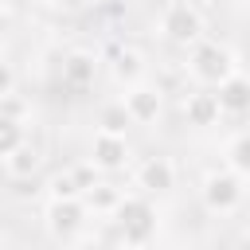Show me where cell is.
Instances as JSON below:
<instances>
[{
	"label": "cell",
	"mask_w": 250,
	"mask_h": 250,
	"mask_svg": "<svg viewBox=\"0 0 250 250\" xmlns=\"http://www.w3.org/2000/svg\"><path fill=\"white\" fill-rule=\"evenodd\" d=\"M82 195H86V203H90V207H102V211H113V207L121 203V191H117V188H109V184H90Z\"/></svg>",
	"instance_id": "e0dca14e"
},
{
	"label": "cell",
	"mask_w": 250,
	"mask_h": 250,
	"mask_svg": "<svg viewBox=\"0 0 250 250\" xmlns=\"http://www.w3.org/2000/svg\"><path fill=\"white\" fill-rule=\"evenodd\" d=\"M47 219H51V230H55V234H74V230L86 223V203H82L78 195L55 199L51 211H47Z\"/></svg>",
	"instance_id": "9c48e42d"
},
{
	"label": "cell",
	"mask_w": 250,
	"mask_h": 250,
	"mask_svg": "<svg viewBox=\"0 0 250 250\" xmlns=\"http://www.w3.org/2000/svg\"><path fill=\"white\" fill-rule=\"evenodd\" d=\"M160 31L172 39V43H195L199 31H203V16L195 4H172L160 20Z\"/></svg>",
	"instance_id": "3957f363"
},
{
	"label": "cell",
	"mask_w": 250,
	"mask_h": 250,
	"mask_svg": "<svg viewBox=\"0 0 250 250\" xmlns=\"http://www.w3.org/2000/svg\"><path fill=\"white\" fill-rule=\"evenodd\" d=\"M12 86H16V70H12L8 62H0V98L12 94Z\"/></svg>",
	"instance_id": "ac0fdd59"
},
{
	"label": "cell",
	"mask_w": 250,
	"mask_h": 250,
	"mask_svg": "<svg viewBox=\"0 0 250 250\" xmlns=\"http://www.w3.org/2000/svg\"><path fill=\"white\" fill-rule=\"evenodd\" d=\"M137 188L148 191V195L176 188V168H172V160H164V156H148V160L137 168Z\"/></svg>",
	"instance_id": "ba28073f"
},
{
	"label": "cell",
	"mask_w": 250,
	"mask_h": 250,
	"mask_svg": "<svg viewBox=\"0 0 250 250\" xmlns=\"http://www.w3.org/2000/svg\"><path fill=\"white\" fill-rule=\"evenodd\" d=\"M227 160H230V168H234L238 176H250V129L238 133V137L227 145Z\"/></svg>",
	"instance_id": "5bb4252c"
},
{
	"label": "cell",
	"mask_w": 250,
	"mask_h": 250,
	"mask_svg": "<svg viewBox=\"0 0 250 250\" xmlns=\"http://www.w3.org/2000/svg\"><path fill=\"white\" fill-rule=\"evenodd\" d=\"M113 215H117V227H121V238L125 242H148V234H152V227H156V215H152V207H148V199H125L121 195V203L113 207Z\"/></svg>",
	"instance_id": "7a4b0ae2"
},
{
	"label": "cell",
	"mask_w": 250,
	"mask_h": 250,
	"mask_svg": "<svg viewBox=\"0 0 250 250\" xmlns=\"http://www.w3.org/2000/svg\"><path fill=\"white\" fill-rule=\"evenodd\" d=\"M4 164H8V172H12L16 180H27V176L39 168V152H35L31 145H16V148L4 156Z\"/></svg>",
	"instance_id": "7c38bea8"
},
{
	"label": "cell",
	"mask_w": 250,
	"mask_h": 250,
	"mask_svg": "<svg viewBox=\"0 0 250 250\" xmlns=\"http://www.w3.org/2000/svg\"><path fill=\"white\" fill-rule=\"evenodd\" d=\"M59 4H62V8H78L82 0H59Z\"/></svg>",
	"instance_id": "ffe728a7"
},
{
	"label": "cell",
	"mask_w": 250,
	"mask_h": 250,
	"mask_svg": "<svg viewBox=\"0 0 250 250\" xmlns=\"http://www.w3.org/2000/svg\"><path fill=\"white\" fill-rule=\"evenodd\" d=\"M98 125H102V133H125V129L133 125V117H129L125 102H113V105H105V109H102Z\"/></svg>",
	"instance_id": "9a60e30c"
},
{
	"label": "cell",
	"mask_w": 250,
	"mask_h": 250,
	"mask_svg": "<svg viewBox=\"0 0 250 250\" xmlns=\"http://www.w3.org/2000/svg\"><path fill=\"white\" fill-rule=\"evenodd\" d=\"M188 70H191L199 82L219 86L227 74H234V55H230L227 47H219V43H199V39H195V51H191Z\"/></svg>",
	"instance_id": "6da1fadb"
},
{
	"label": "cell",
	"mask_w": 250,
	"mask_h": 250,
	"mask_svg": "<svg viewBox=\"0 0 250 250\" xmlns=\"http://www.w3.org/2000/svg\"><path fill=\"white\" fill-rule=\"evenodd\" d=\"M16 145H23V121L0 113V156H8Z\"/></svg>",
	"instance_id": "2e32d148"
},
{
	"label": "cell",
	"mask_w": 250,
	"mask_h": 250,
	"mask_svg": "<svg viewBox=\"0 0 250 250\" xmlns=\"http://www.w3.org/2000/svg\"><path fill=\"white\" fill-rule=\"evenodd\" d=\"M94 74H98V59L86 55V51H74V55L62 62V82L74 86V90H86V86L94 82Z\"/></svg>",
	"instance_id": "30bf717a"
},
{
	"label": "cell",
	"mask_w": 250,
	"mask_h": 250,
	"mask_svg": "<svg viewBox=\"0 0 250 250\" xmlns=\"http://www.w3.org/2000/svg\"><path fill=\"white\" fill-rule=\"evenodd\" d=\"M215 102H219V113H246L250 109V78L238 70L227 74L215 86Z\"/></svg>",
	"instance_id": "8992f818"
},
{
	"label": "cell",
	"mask_w": 250,
	"mask_h": 250,
	"mask_svg": "<svg viewBox=\"0 0 250 250\" xmlns=\"http://www.w3.org/2000/svg\"><path fill=\"white\" fill-rule=\"evenodd\" d=\"M125 160H129V145H125V133H102V129H98L90 164H98V168L113 172V168H121Z\"/></svg>",
	"instance_id": "52a82bcc"
},
{
	"label": "cell",
	"mask_w": 250,
	"mask_h": 250,
	"mask_svg": "<svg viewBox=\"0 0 250 250\" xmlns=\"http://www.w3.org/2000/svg\"><path fill=\"white\" fill-rule=\"evenodd\" d=\"M203 203L211 211H234L242 203V184H238V172H223V176H211L207 188H203Z\"/></svg>",
	"instance_id": "277c9868"
},
{
	"label": "cell",
	"mask_w": 250,
	"mask_h": 250,
	"mask_svg": "<svg viewBox=\"0 0 250 250\" xmlns=\"http://www.w3.org/2000/svg\"><path fill=\"white\" fill-rule=\"evenodd\" d=\"M121 102H125L133 125H148V121L160 117V90H152V86H145V82H133Z\"/></svg>",
	"instance_id": "5b68a950"
},
{
	"label": "cell",
	"mask_w": 250,
	"mask_h": 250,
	"mask_svg": "<svg viewBox=\"0 0 250 250\" xmlns=\"http://www.w3.org/2000/svg\"><path fill=\"white\" fill-rule=\"evenodd\" d=\"M8 27H12V16H8V8H4V4H0V39H4V35H8Z\"/></svg>",
	"instance_id": "d6986e66"
},
{
	"label": "cell",
	"mask_w": 250,
	"mask_h": 250,
	"mask_svg": "<svg viewBox=\"0 0 250 250\" xmlns=\"http://www.w3.org/2000/svg\"><path fill=\"white\" fill-rule=\"evenodd\" d=\"M184 113H188L191 125H215L219 121V102H215V94H188Z\"/></svg>",
	"instance_id": "8fae6325"
},
{
	"label": "cell",
	"mask_w": 250,
	"mask_h": 250,
	"mask_svg": "<svg viewBox=\"0 0 250 250\" xmlns=\"http://www.w3.org/2000/svg\"><path fill=\"white\" fill-rule=\"evenodd\" d=\"M141 74H145L141 55H137V51H117V59H113V78L133 86V82H141Z\"/></svg>",
	"instance_id": "4fadbf2b"
}]
</instances>
